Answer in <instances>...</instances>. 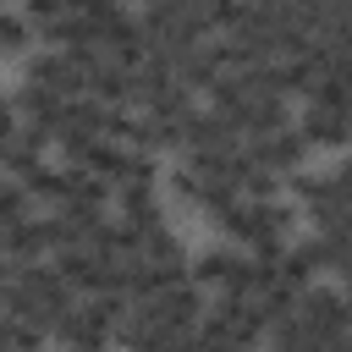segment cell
<instances>
[{
	"label": "cell",
	"mask_w": 352,
	"mask_h": 352,
	"mask_svg": "<svg viewBox=\"0 0 352 352\" xmlns=\"http://www.w3.org/2000/svg\"><path fill=\"white\" fill-rule=\"evenodd\" d=\"M297 324L308 330V341L341 346V341H346V297H341L336 286H308V292H297Z\"/></svg>",
	"instance_id": "1"
},
{
	"label": "cell",
	"mask_w": 352,
	"mask_h": 352,
	"mask_svg": "<svg viewBox=\"0 0 352 352\" xmlns=\"http://www.w3.org/2000/svg\"><path fill=\"white\" fill-rule=\"evenodd\" d=\"M220 226H226V236L258 248V242H286L292 214H286L280 204H236L231 214H220Z\"/></svg>",
	"instance_id": "2"
},
{
	"label": "cell",
	"mask_w": 352,
	"mask_h": 352,
	"mask_svg": "<svg viewBox=\"0 0 352 352\" xmlns=\"http://www.w3.org/2000/svg\"><path fill=\"white\" fill-rule=\"evenodd\" d=\"M138 314L154 324V330H165V336H176V330H192L198 319H204V292L192 286V280H182V286H170V292H160L154 302H138Z\"/></svg>",
	"instance_id": "3"
},
{
	"label": "cell",
	"mask_w": 352,
	"mask_h": 352,
	"mask_svg": "<svg viewBox=\"0 0 352 352\" xmlns=\"http://www.w3.org/2000/svg\"><path fill=\"white\" fill-rule=\"evenodd\" d=\"M192 286H220V297H242L248 302V258L231 253V248H209L192 270H187Z\"/></svg>",
	"instance_id": "4"
},
{
	"label": "cell",
	"mask_w": 352,
	"mask_h": 352,
	"mask_svg": "<svg viewBox=\"0 0 352 352\" xmlns=\"http://www.w3.org/2000/svg\"><path fill=\"white\" fill-rule=\"evenodd\" d=\"M182 143L192 154H226V148H236V126L226 116H214V110H192L182 121Z\"/></svg>",
	"instance_id": "5"
},
{
	"label": "cell",
	"mask_w": 352,
	"mask_h": 352,
	"mask_svg": "<svg viewBox=\"0 0 352 352\" xmlns=\"http://www.w3.org/2000/svg\"><path fill=\"white\" fill-rule=\"evenodd\" d=\"M55 336L72 346V352H104L110 346V324L82 302V308H66L60 319H55Z\"/></svg>",
	"instance_id": "6"
},
{
	"label": "cell",
	"mask_w": 352,
	"mask_h": 352,
	"mask_svg": "<svg viewBox=\"0 0 352 352\" xmlns=\"http://www.w3.org/2000/svg\"><path fill=\"white\" fill-rule=\"evenodd\" d=\"M28 82H38V88H50V94H60V99H82V94H88L82 72H72V60H66L60 50L33 55V60H28Z\"/></svg>",
	"instance_id": "7"
},
{
	"label": "cell",
	"mask_w": 352,
	"mask_h": 352,
	"mask_svg": "<svg viewBox=\"0 0 352 352\" xmlns=\"http://www.w3.org/2000/svg\"><path fill=\"white\" fill-rule=\"evenodd\" d=\"M319 270H324V253H319V242L308 236V242H292V248L280 253L275 280H280L286 292H308V286H319Z\"/></svg>",
	"instance_id": "8"
},
{
	"label": "cell",
	"mask_w": 352,
	"mask_h": 352,
	"mask_svg": "<svg viewBox=\"0 0 352 352\" xmlns=\"http://www.w3.org/2000/svg\"><path fill=\"white\" fill-rule=\"evenodd\" d=\"M248 160L258 165V170H270V176H280V170H297L302 165V138L286 126V132H270V138H253L248 143Z\"/></svg>",
	"instance_id": "9"
},
{
	"label": "cell",
	"mask_w": 352,
	"mask_h": 352,
	"mask_svg": "<svg viewBox=\"0 0 352 352\" xmlns=\"http://www.w3.org/2000/svg\"><path fill=\"white\" fill-rule=\"evenodd\" d=\"M88 99L104 104V110H126V104H138V82H132L126 72H116L110 60H99V66L88 72Z\"/></svg>",
	"instance_id": "10"
},
{
	"label": "cell",
	"mask_w": 352,
	"mask_h": 352,
	"mask_svg": "<svg viewBox=\"0 0 352 352\" xmlns=\"http://www.w3.org/2000/svg\"><path fill=\"white\" fill-rule=\"evenodd\" d=\"M60 176H66V187H60V204H66V209H77V214H99V209H104L110 187H104L99 176H88L82 165H72V170H60Z\"/></svg>",
	"instance_id": "11"
},
{
	"label": "cell",
	"mask_w": 352,
	"mask_h": 352,
	"mask_svg": "<svg viewBox=\"0 0 352 352\" xmlns=\"http://www.w3.org/2000/svg\"><path fill=\"white\" fill-rule=\"evenodd\" d=\"M292 132L302 138V148H336V143L346 138V116H330V110H314V104H308Z\"/></svg>",
	"instance_id": "12"
},
{
	"label": "cell",
	"mask_w": 352,
	"mask_h": 352,
	"mask_svg": "<svg viewBox=\"0 0 352 352\" xmlns=\"http://www.w3.org/2000/svg\"><path fill=\"white\" fill-rule=\"evenodd\" d=\"M209 99H214V116H226V121L242 132V121H248V110H253V99H248V88H242V77H236V72H220V77H214V88H209Z\"/></svg>",
	"instance_id": "13"
},
{
	"label": "cell",
	"mask_w": 352,
	"mask_h": 352,
	"mask_svg": "<svg viewBox=\"0 0 352 352\" xmlns=\"http://www.w3.org/2000/svg\"><path fill=\"white\" fill-rule=\"evenodd\" d=\"M0 253H6V264H38V258H44V236H38V220H22V226L0 231Z\"/></svg>",
	"instance_id": "14"
},
{
	"label": "cell",
	"mask_w": 352,
	"mask_h": 352,
	"mask_svg": "<svg viewBox=\"0 0 352 352\" xmlns=\"http://www.w3.org/2000/svg\"><path fill=\"white\" fill-rule=\"evenodd\" d=\"M214 77H220V66H214V55H209V44H198V50H187L182 55V66H176V82L192 94V88H214Z\"/></svg>",
	"instance_id": "15"
},
{
	"label": "cell",
	"mask_w": 352,
	"mask_h": 352,
	"mask_svg": "<svg viewBox=\"0 0 352 352\" xmlns=\"http://www.w3.org/2000/svg\"><path fill=\"white\" fill-rule=\"evenodd\" d=\"M16 187H22L28 198H55V204H60V187H66V176H60L55 165H33V170H28Z\"/></svg>",
	"instance_id": "16"
},
{
	"label": "cell",
	"mask_w": 352,
	"mask_h": 352,
	"mask_svg": "<svg viewBox=\"0 0 352 352\" xmlns=\"http://www.w3.org/2000/svg\"><path fill=\"white\" fill-rule=\"evenodd\" d=\"M138 258H143V264H182V236L160 226V231H154V236L138 248Z\"/></svg>",
	"instance_id": "17"
},
{
	"label": "cell",
	"mask_w": 352,
	"mask_h": 352,
	"mask_svg": "<svg viewBox=\"0 0 352 352\" xmlns=\"http://www.w3.org/2000/svg\"><path fill=\"white\" fill-rule=\"evenodd\" d=\"M28 209H33V198H28L16 182H0V231H11V226H22V220H33Z\"/></svg>",
	"instance_id": "18"
},
{
	"label": "cell",
	"mask_w": 352,
	"mask_h": 352,
	"mask_svg": "<svg viewBox=\"0 0 352 352\" xmlns=\"http://www.w3.org/2000/svg\"><path fill=\"white\" fill-rule=\"evenodd\" d=\"M55 138H60V148H66V154H72L77 165H82V160H88V148L99 143V132H88V126H60Z\"/></svg>",
	"instance_id": "19"
},
{
	"label": "cell",
	"mask_w": 352,
	"mask_h": 352,
	"mask_svg": "<svg viewBox=\"0 0 352 352\" xmlns=\"http://www.w3.org/2000/svg\"><path fill=\"white\" fill-rule=\"evenodd\" d=\"M60 16H66V6H55V0H28V22H33V28H44V33H50Z\"/></svg>",
	"instance_id": "20"
},
{
	"label": "cell",
	"mask_w": 352,
	"mask_h": 352,
	"mask_svg": "<svg viewBox=\"0 0 352 352\" xmlns=\"http://www.w3.org/2000/svg\"><path fill=\"white\" fill-rule=\"evenodd\" d=\"M0 44H6V50L28 44V22H22V16H11V11H0Z\"/></svg>",
	"instance_id": "21"
},
{
	"label": "cell",
	"mask_w": 352,
	"mask_h": 352,
	"mask_svg": "<svg viewBox=\"0 0 352 352\" xmlns=\"http://www.w3.org/2000/svg\"><path fill=\"white\" fill-rule=\"evenodd\" d=\"M11 132H16V104H11V99H0V143H6Z\"/></svg>",
	"instance_id": "22"
},
{
	"label": "cell",
	"mask_w": 352,
	"mask_h": 352,
	"mask_svg": "<svg viewBox=\"0 0 352 352\" xmlns=\"http://www.w3.org/2000/svg\"><path fill=\"white\" fill-rule=\"evenodd\" d=\"M198 352H231V346H198Z\"/></svg>",
	"instance_id": "23"
}]
</instances>
